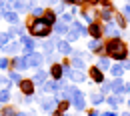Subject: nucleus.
Instances as JSON below:
<instances>
[{
	"mask_svg": "<svg viewBox=\"0 0 130 116\" xmlns=\"http://www.w3.org/2000/svg\"><path fill=\"white\" fill-rule=\"evenodd\" d=\"M106 50H108V54H110L112 58H116V60H124V58H126V46H124V42H122L120 38L110 40L108 46H106Z\"/></svg>",
	"mask_w": 130,
	"mask_h": 116,
	"instance_id": "1",
	"label": "nucleus"
},
{
	"mask_svg": "<svg viewBox=\"0 0 130 116\" xmlns=\"http://www.w3.org/2000/svg\"><path fill=\"white\" fill-rule=\"evenodd\" d=\"M30 32L34 36H46V34H50V24H46L42 18H36L30 22Z\"/></svg>",
	"mask_w": 130,
	"mask_h": 116,
	"instance_id": "2",
	"label": "nucleus"
},
{
	"mask_svg": "<svg viewBox=\"0 0 130 116\" xmlns=\"http://www.w3.org/2000/svg\"><path fill=\"white\" fill-rule=\"evenodd\" d=\"M20 90H22L26 96H32V92H34V82H32V80H20Z\"/></svg>",
	"mask_w": 130,
	"mask_h": 116,
	"instance_id": "3",
	"label": "nucleus"
},
{
	"mask_svg": "<svg viewBox=\"0 0 130 116\" xmlns=\"http://www.w3.org/2000/svg\"><path fill=\"white\" fill-rule=\"evenodd\" d=\"M42 20H44V22H46V24H50V26H52V24H54V20H56V14H54V12H42Z\"/></svg>",
	"mask_w": 130,
	"mask_h": 116,
	"instance_id": "4",
	"label": "nucleus"
},
{
	"mask_svg": "<svg viewBox=\"0 0 130 116\" xmlns=\"http://www.w3.org/2000/svg\"><path fill=\"white\" fill-rule=\"evenodd\" d=\"M88 32L92 34V36H94V38H100V36H102V28H100V26H98V24H92V26H90V28H88Z\"/></svg>",
	"mask_w": 130,
	"mask_h": 116,
	"instance_id": "5",
	"label": "nucleus"
},
{
	"mask_svg": "<svg viewBox=\"0 0 130 116\" xmlns=\"http://www.w3.org/2000/svg\"><path fill=\"white\" fill-rule=\"evenodd\" d=\"M62 72H64V70H62L60 64H54V66H52V76H54L56 80H60V78H62Z\"/></svg>",
	"mask_w": 130,
	"mask_h": 116,
	"instance_id": "6",
	"label": "nucleus"
},
{
	"mask_svg": "<svg viewBox=\"0 0 130 116\" xmlns=\"http://www.w3.org/2000/svg\"><path fill=\"white\" fill-rule=\"evenodd\" d=\"M40 62H42V58H40L38 54H32V56H28V58H26V64H32V66H38Z\"/></svg>",
	"mask_w": 130,
	"mask_h": 116,
	"instance_id": "7",
	"label": "nucleus"
},
{
	"mask_svg": "<svg viewBox=\"0 0 130 116\" xmlns=\"http://www.w3.org/2000/svg\"><path fill=\"white\" fill-rule=\"evenodd\" d=\"M90 76H92L96 82H102V80H104V78H102V72H100L98 68H92V70H90Z\"/></svg>",
	"mask_w": 130,
	"mask_h": 116,
	"instance_id": "8",
	"label": "nucleus"
},
{
	"mask_svg": "<svg viewBox=\"0 0 130 116\" xmlns=\"http://www.w3.org/2000/svg\"><path fill=\"white\" fill-rule=\"evenodd\" d=\"M8 100H10V92L8 90H2L0 92V102H8Z\"/></svg>",
	"mask_w": 130,
	"mask_h": 116,
	"instance_id": "9",
	"label": "nucleus"
},
{
	"mask_svg": "<svg viewBox=\"0 0 130 116\" xmlns=\"http://www.w3.org/2000/svg\"><path fill=\"white\" fill-rule=\"evenodd\" d=\"M22 42H24V46H26V50H28V52L34 48V42L30 40V38H22Z\"/></svg>",
	"mask_w": 130,
	"mask_h": 116,
	"instance_id": "10",
	"label": "nucleus"
},
{
	"mask_svg": "<svg viewBox=\"0 0 130 116\" xmlns=\"http://www.w3.org/2000/svg\"><path fill=\"white\" fill-rule=\"evenodd\" d=\"M58 50H60V52H70V46H68V44H66V42H60V44H58Z\"/></svg>",
	"mask_w": 130,
	"mask_h": 116,
	"instance_id": "11",
	"label": "nucleus"
},
{
	"mask_svg": "<svg viewBox=\"0 0 130 116\" xmlns=\"http://www.w3.org/2000/svg\"><path fill=\"white\" fill-rule=\"evenodd\" d=\"M66 108H68V102L64 100V102H60V106H58V112H62V114H64V112H66Z\"/></svg>",
	"mask_w": 130,
	"mask_h": 116,
	"instance_id": "12",
	"label": "nucleus"
},
{
	"mask_svg": "<svg viewBox=\"0 0 130 116\" xmlns=\"http://www.w3.org/2000/svg\"><path fill=\"white\" fill-rule=\"evenodd\" d=\"M54 28H56V32H60V34H64V32H66V26H64V24H56Z\"/></svg>",
	"mask_w": 130,
	"mask_h": 116,
	"instance_id": "13",
	"label": "nucleus"
},
{
	"mask_svg": "<svg viewBox=\"0 0 130 116\" xmlns=\"http://www.w3.org/2000/svg\"><path fill=\"white\" fill-rule=\"evenodd\" d=\"M6 18H8L10 22H16V20H18V16L14 14V12H8V14H6Z\"/></svg>",
	"mask_w": 130,
	"mask_h": 116,
	"instance_id": "14",
	"label": "nucleus"
},
{
	"mask_svg": "<svg viewBox=\"0 0 130 116\" xmlns=\"http://www.w3.org/2000/svg\"><path fill=\"white\" fill-rule=\"evenodd\" d=\"M10 80H14V82H18V84H20V80H22V78L18 76L16 72H12V74H10Z\"/></svg>",
	"mask_w": 130,
	"mask_h": 116,
	"instance_id": "15",
	"label": "nucleus"
},
{
	"mask_svg": "<svg viewBox=\"0 0 130 116\" xmlns=\"http://www.w3.org/2000/svg\"><path fill=\"white\" fill-rule=\"evenodd\" d=\"M4 116H16V110H12V108H6V110H4Z\"/></svg>",
	"mask_w": 130,
	"mask_h": 116,
	"instance_id": "16",
	"label": "nucleus"
},
{
	"mask_svg": "<svg viewBox=\"0 0 130 116\" xmlns=\"http://www.w3.org/2000/svg\"><path fill=\"white\" fill-rule=\"evenodd\" d=\"M0 84H2V86H6V84H8V78H4V76H0Z\"/></svg>",
	"mask_w": 130,
	"mask_h": 116,
	"instance_id": "17",
	"label": "nucleus"
},
{
	"mask_svg": "<svg viewBox=\"0 0 130 116\" xmlns=\"http://www.w3.org/2000/svg\"><path fill=\"white\" fill-rule=\"evenodd\" d=\"M126 14H128V18H130V6H128V8H126Z\"/></svg>",
	"mask_w": 130,
	"mask_h": 116,
	"instance_id": "18",
	"label": "nucleus"
},
{
	"mask_svg": "<svg viewBox=\"0 0 130 116\" xmlns=\"http://www.w3.org/2000/svg\"><path fill=\"white\" fill-rule=\"evenodd\" d=\"M16 116H30V114H24V112H22V114H18V112H16Z\"/></svg>",
	"mask_w": 130,
	"mask_h": 116,
	"instance_id": "19",
	"label": "nucleus"
},
{
	"mask_svg": "<svg viewBox=\"0 0 130 116\" xmlns=\"http://www.w3.org/2000/svg\"><path fill=\"white\" fill-rule=\"evenodd\" d=\"M66 2H70V4H72V2H78V0H66Z\"/></svg>",
	"mask_w": 130,
	"mask_h": 116,
	"instance_id": "20",
	"label": "nucleus"
},
{
	"mask_svg": "<svg viewBox=\"0 0 130 116\" xmlns=\"http://www.w3.org/2000/svg\"><path fill=\"white\" fill-rule=\"evenodd\" d=\"M54 116H64V114H62V112H58V114H54Z\"/></svg>",
	"mask_w": 130,
	"mask_h": 116,
	"instance_id": "21",
	"label": "nucleus"
},
{
	"mask_svg": "<svg viewBox=\"0 0 130 116\" xmlns=\"http://www.w3.org/2000/svg\"><path fill=\"white\" fill-rule=\"evenodd\" d=\"M2 4H4V0H0V6H2Z\"/></svg>",
	"mask_w": 130,
	"mask_h": 116,
	"instance_id": "22",
	"label": "nucleus"
},
{
	"mask_svg": "<svg viewBox=\"0 0 130 116\" xmlns=\"http://www.w3.org/2000/svg\"><path fill=\"white\" fill-rule=\"evenodd\" d=\"M104 116H114V114H104Z\"/></svg>",
	"mask_w": 130,
	"mask_h": 116,
	"instance_id": "23",
	"label": "nucleus"
},
{
	"mask_svg": "<svg viewBox=\"0 0 130 116\" xmlns=\"http://www.w3.org/2000/svg\"><path fill=\"white\" fill-rule=\"evenodd\" d=\"M48 2H56V0H48Z\"/></svg>",
	"mask_w": 130,
	"mask_h": 116,
	"instance_id": "24",
	"label": "nucleus"
},
{
	"mask_svg": "<svg viewBox=\"0 0 130 116\" xmlns=\"http://www.w3.org/2000/svg\"><path fill=\"white\" fill-rule=\"evenodd\" d=\"M124 116H130V114H124Z\"/></svg>",
	"mask_w": 130,
	"mask_h": 116,
	"instance_id": "25",
	"label": "nucleus"
}]
</instances>
